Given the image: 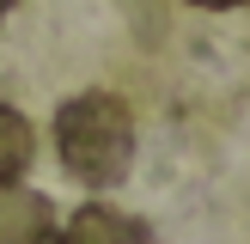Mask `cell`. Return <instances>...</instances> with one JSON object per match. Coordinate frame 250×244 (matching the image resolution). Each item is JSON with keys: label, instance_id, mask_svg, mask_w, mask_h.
Returning a JSON list of instances; mask_svg holds the SVG:
<instances>
[{"label": "cell", "instance_id": "6da1fadb", "mask_svg": "<svg viewBox=\"0 0 250 244\" xmlns=\"http://www.w3.org/2000/svg\"><path fill=\"white\" fill-rule=\"evenodd\" d=\"M55 146L85 189H110L134 165V116L110 92H80L55 110Z\"/></svg>", "mask_w": 250, "mask_h": 244}, {"label": "cell", "instance_id": "7a4b0ae2", "mask_svg": "<svg viewBox=\"0 0 250 244\" xmlns=\"http://www.w3.org/2000/svg\"><path fill=\"white\" fill-rule=\"evenodd\" d=\"M55 207L43 189H24L19 177H0V244H55Z\"/></svg>", "mask_w": 250, "mask_h": 244}, {"label": "cell", "instance_id": "3957f363", "mask_svg": "<svg viewBox=\"0 0 250 244\" xmlns=\"http://www.w3.org/2000/svg\"><path fill=\"white\" fill-rule=\"evenodd\" d=\"M55 244H153V232H146V220L122 214V207L85 202V207H73V220L55 232Z\"/></svg>", "mask_w": 250, "mask_h": 244}, {"label": "cell", "instance_id": "277c9868", "mask_svg": "<svg viewBox=\"0 0 250 244\" xmlns=\"http://www.w3.org/2000/svg\"><path fill=\"white\" fill-rule=\"evenodd\" d=\"M31 153H37L31 122L12 104H0V177H24V171H31Z\"/></svg>", "mask_w": 250, "mask_h": 244}, {"label": "cell", "instance_id": "5b68a950", "mask_svg": "<svg viewBox=\"0 0 250 244\" xmlns=\"http://www.w3.org/2000/svg\"><path fill=\"white\" fill-rule=\"evenodd\" d=\"M189 6H208V12H220V6H244V0H189Z\"/></svg>", "mask_w": 250, "mask_h": 244}, {"label": "cell", "instance_id": "8992f818", "mask_svg": "<svg viewBox=\"0 0 250 244\" xmlns=\"http://www.w3.org/2000/svg\"><path fill=\"white\" fill-rule=\"evenodd\" d=\"M6 12H12V0H0V19H6Z\"/></svg>", "mask_w": 250, "mask_h": 244}]
</instances>
